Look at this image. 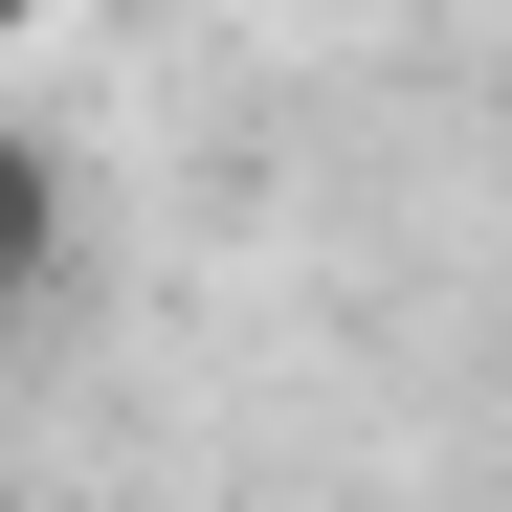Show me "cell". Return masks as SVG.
Returning <instances> with one entry per match:
<instances>
[{
    "label": "cell",
    "mask_w": 512,
    "mask_h": 512,
    "mask_svg": "<svg viewBox=\"0 0 512 512\" xmlns=\"http://www.w3.org/2000/svg\"><path fill=\"white\" fill-rule=\"evenodd\" d=\"M45 268H67V156H45L23 112H0V312H23Z\"/></svg>",
    "instance_id": "1"
}]
</instances>
